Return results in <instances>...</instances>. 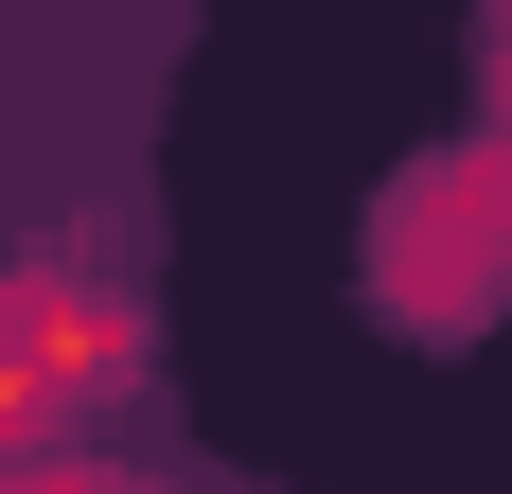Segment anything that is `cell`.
I'll return each mask as SVG.
<instances>
[{"mask_svg":"<svg viewBox=\"0 0 512 494\" xmlns=\"http://www.w3.org/2000/svg\"><path fill=\"white\" fill-rule=\"evenodd\" d=\"M0 371H18L36 406L124 389V371H142V300H124V283H71V265H18V283H0Z\"/></svg>","mask_w":512,"mask_h":494,"instance_id":"obj_2","label":"cell"},{"mask_svg":"<svg viewBox=\"0 0 512 494\" xmlns=\"http://www.w3.org/2000/svg\"><path fill=\"white\" fill-rule=\"evenodd\" d=\"M477 265L512 283V159H442V177H407V195H389V300H407V318H460Z\"/></svg>","mask_w":512,"mask_h":494,"instance_id":"obj_1","label":"cell"}]
</instances>
